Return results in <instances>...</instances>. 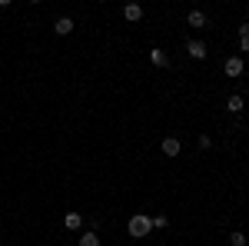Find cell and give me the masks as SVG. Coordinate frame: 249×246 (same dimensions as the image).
I'll return each mask as SVG.
<instances>
[{
	"label": "cell",
	"mask_w": 249,
	"mask_h": 246,
	"mask_svg": "<svg viewBox=\"0 0 249 246\" xmlns=\"http://www.w3.org/2000/svg\"><path fill=\"white\" fill-rule=\"evenodd\" d=\"M126 229H130V236H133V240H143V236H150L153 220H150L146 213H133V216H130V223H126Z\"/></svg>",
	"instance_id": "cell-1"
},
{
	"label": "cell",
	"mask_w": 249,
	"mask_h": 246,
	"mask_svg": "<svg viewBox=\"0 0 249 246\" xmlns=\"http://www.w3.org/2000/svg\"><path fill=\"white\" fill-rule=\"evenodd\" d=\"M223 74L230 76V80H236V76L246 74V63H243V57L239 54H232V57H226V63H223Z\"/></svg>",
	"instance_id": "cell-2"
},
{
	"label": "cell",
	"mask_w": 249,
	"mask_h": 246,
	"mask_svg": "<svg viewBox=\"0 0 249 246\" xmlns=\"http://www.w3.org/2000/svg\"><path fill=\"white\" fill-rule=\"evenodd\" d=\"M186 54H190L193 60H206V57H210V50H206L203 40H186Z\"/></svg>",
	"instance_id": "cell-3"
},
{
	"label": "cell",
	"mask_w": 249,
	"mask_h": 246,
	"mask_svg": "<svg viewBox=\"0 0 249 246\" xmlns=\"http://www.w3.org/2000/svg\"><path fill=\"white\" fill-rule=\"evenodd\" d=\"M160 150H163V156H179L183 143H179L176 136H163V140H160Z\"/></svg>",
	"instance_id": "cell-4"
},
{
	"label": "cell",
	"mask_w": 249,
	"mask_h": 246,
	"mask_svg": "<svg viewBox=\"0 0 249 246\" xmlns=\"http://www.w3.org/2000/svg\"><path fill=\"white\" fill-rule=\"evenodd\" d=\"M186 27L203 30V27H206V14H203V10H190V14H186Z\"/></svg>",
	"instance_id": "cell-5"
},
{
	"label": "cell",
	"mask_w": 249,
	"mask_h": 246,
	"mask_svg": "<svg viewBox=\"0 0 249 246\" xmlns=\"http://www.w3.org/2000/svg\"><path fill=\"white\" fill-rule=\"evenodd\" d=\"M123 17L130 20V23H140V20H143V7H140V3H126V7H123Z\"/></svg>",
	"instance_id": "cell-6"
},
{
	"label": "cell",
	"mask_w": 249,
	"mask_h": 246,
	"mask_svg": "<svg viewBox=\"0 0 249 246\" xmlns=\"http://www.w3.org/2000/svg\"><path fill=\"white\" fill-rule=\"evenodd\" d=\"M150 63H153V67H170V57H166V50L153 47V50H150Z\"/></svg>",
	"instance_id": "cell-7"
},
{
	"label": "cell",
	"mask_w": 249,
	"mask_h": 246,
	"mask_svg": "<svg viewBox=\"0 0 249 246\" xmlns=\"http://www.w3.org/2000/svg\"><path fill=\"white\" fill-rule=\"evenodd\" d=\"M53 34H60V37H67V34H73V20H70V17H60L57 23H53Z\"/></svg>",
	"instance_id": "cell-8"
},
{
	"label": "cell",
	"mask_w": 249,
	"mask_h": 246,
	"mask_svg": "<svg viewBox=\"0 0 249 246\" xmlns=\"http://www.w3.org/2000/svg\"><path fill=\"white\" fill-rule=\"evenodd\" d=\"M226 110H230V114H243V110H246V100L239 94H232L230 100H226Z\"/></svg>",
	"instance_id": "cell-9"
},
{
	"label": "cell",
	"mask_w": 249,
	"mask_h": 246,
	"mask_svg": "<svg viewBox=\"0 0 249 246\" xmlns=\"http://www.w3.org/2000/svg\"><path fill=\"white\" fill-rule=\"evenodd\" d=\"M239 54H249V23H239Z\"/></svg>",
	"instance_id": "cell-10"
},
{
	"label": "cell",
	"mask_w": 249,
	"mask_h": 246,
	"mask_svg": "<svg viewBox=\"0 0 249 246\" xmlns=\"http://www.w3.org/2000/svg\"><path fill=\"white\" fill-rule=\"evenodd\" d=\"M63 227L67 229H80L83 227V216H80V213H67V216H63Z\"/></svg>",
	"instance_id": "cell-11"
},
{
	"label": "cell",
	"mask_w": 249,
	"mask_h": 246,
	"mask_svg": "<svg viewBox=\"0 0 249 246\" xmlns=\"http://www.w3.org/2000/svg\"><path fill=\"white\" fill-rule=\"evenodd\" d=\"M80 246H100V236H96V229H87V233L80 236Z\"/></svg>",
	"instance_id": "cell-12"
},
{
	"label": "cell",
	"mask_w": 249,
	"mask_h": 246,
	"mask_svg": "<svg viewBox=\"0 0 249 246\" xmlns=\"http://www.w3.org/2000/svg\"><path fill=\"white\" fill-rule=\"evenodd\" d=\"M249 240H246V233L243 229H236V233H230V246H246Z\"/></svg>",
	"instance_id": "cell-13"
},
{
	"label": "cell",
	"mask_w": 249,
	"mask_h": 246,
	"mask_svg": "<svg viewBox=\"0 0 249 246\" xmlns=\"http://www.w3.org/2000/svg\"><path fill=\"white\" fill-rule=\"evenodd\" d=\"M150 220H153V229H166L170 227V220H166L163 213H160V216H150Z\"/></svg>",
	"instance_id": "cell-14"
},
{
	"label": "cell",
	"mask_w": 249,
	"mask_h": 246,
	"mask_svg": "<svg viewBox=\"0 0 249 246\" xmlns=\"http://www.w3.org/2000/svg\"><path fill=\"white\" fill-rule=\"evenodd\" d=\"M196 143H199V150H210V147H213L210 133H199V140H196Z\"/></svg>",
	"instance_id": "cell-15"
},
{
	"label": "cell",
	"mask_w": 249,
	"mask_h": 246,
	"mask_svg": "<svg viewBox=\"0 0 249 246\" xmlns=\"http://www.w3.org/2000/svg\"><path fill=\"white\" fill-rule=\"evenodd\" d=\"M246 107H249V103H246Z\"/></svg>",
	"instance_id": "cell-16"
}]
</instances>
